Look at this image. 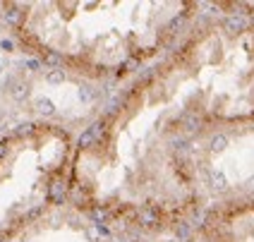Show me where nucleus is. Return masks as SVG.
<instances>
[{"label":"nucleus","mask_w":254,"mask_h":242,"mask_svg":"<svg viewBox=\"0 0 254 242\" xmlns=\"http://www.w3.org/2000/svg\"><path fill=\"white\" fill-rule=\"evenodd\" d=\"M24 19H27V12H24L22 5H2V22L7 27L19 29L24 24Z\"/></svg>","instance_id":"nucleus-1"},{"label":"nucleus","mask_w":254,"mask_h":242,"mask_svg":"<svg viewBox=\"0 0 254 242\" xmlns=\"http://www.w3.org/2000/svg\"><path fill=\"white\" fill-rule=\"evenodd\" d=\"M7 91H10V96H12L17 103H22V101H27L29 96H31V86H29V82H22V79H14V77H10L7 79Z\"/></svg>","instance_id":"nucleus-2"},{"label":"nucleus","mask_w":254,"mask_h":242,"mask_svg":"<svg viewBox=\"0 0 254 242\" xmlns=\"http://www.w3.org/2000/svg\"><path fill=\"white\" fill-rule=\"evenodd\" d=\"M65 199H67V185H65L63 180H53V182L48 185V201L56 204V206H63Z\"/></svg>","instance_id":"nucleus-3"},{"label":"nucleus","mask_w":254,"mask_h":242,"mask_svg":"<svg viewBox=\"0 0 254 242\" xmlns=\"http://www.w3.org/2000/svg\"><path fill=\"white\" fill-rule=\"evenodd\" d=\"M34 108H36V113L43 115V118L56 115V103H53L51 99H46V96H36V101H34Z\"/></svg>","instance_id":"nucleus-4"},{"label":"nucleus","mask_w":254,"mask_h":242,"mask_svg":"<svg viewBox=\"0 0 254 242\" xmlns=\"http://www.w3.org/2000/svg\"><path fill=\"white\" fill-rule=\"evenodd\" d=\"M43 65H48L51 70H63V65H65V56H63L60 51H46V56H43Z\"/></svg>","instance_id":"nucleus-5"},{"label":"nucleus","mask_w":254,"mask_h":242,"mask_svg":"<svg viewBox=\"0 0 254 242\" xmlns=\"http://www.w3.org/2000/svg\"><path fill=\"white\" fill-rule=\"evenodd\" d=\"M36 132V125L34 122H19L17 127L12 129V137H17V139H27V137H31Z\"/></svg>","instance_id":"nucleus-6"},{"label":"nucleus","mask_w":254,"mask_h":242,"mask_svg":"<svg viewBox=\"0 0 254 242\" xmlns=\"http://www.w3.org/2000/svg\"><path fill=\"white\" fill-rule=\"evenodd\" d=\"M89 216H91V221H94L96 226H103V223L108 221V211H106L103 206H94V209L89 211Z\"/></svg>","instance_id":"nucleus-7"},{"label":"nucleus","mask_w":254,"mask_h":242,"mask_svg":"<svg viewBox=\"0 0 254 242\" xmlns=\"http://www.w3.org/2000/svg\"><path fill=\"white\" fill-rule=\"evenodd\" d=\"M46 82L48 84H63L65 82V70H48L46 72Z\"/></svg>","instance_id":"nucleus-8"},{"label":"nucleus","mask_w":254,"mask_h":242,"mask_svg":"<svg viewBox=\"0 0 254 242\" xmlns=\"http://www.w3.org/2000/svg\"><path fill=\"white\" fill-rule=\"evenodd\" d=\"M96 96H99V91H96L94 86H82V89H79V99L84 101V103H91Z\"/></svg>","instance_id":"nucleus-9"},{"label":"nucleus","mask_w":254,"mask_h":242,"mask_svg":"<svg viewBox=\"0 0 254 242\" xmlns=\"http://www.w3.org/2000/svg\"><path fill=\"white\" fill-rule=\"evenodd\" d=\"M24 67L29 72H41L46 65H43V58H29V60H24Z\"/></svg>","instance_id":"nucleus-10"},{"label":"nucleus","mask_w":254,"mask_h":242,"mask_svg":"<svg viewBox=\"0 0 254 242\" xmlns=\"http://www.w3.org/2000/svg\"><path fill=\"white\" fill-rule=\"evenodd\" d=\"M228 146V137H223V134H216L211 139V151L213 154H218V151H223Z\"/></svg>","instance_id":"nucleus-11"},{"label":"nucleus","mask_w":254,"mask_h":242,"mask_svg":"<svg viewBox=\"0 0 254 242\" xmlns=\"http://www.w3.org/2000/svg\"><path fill=\"white\" fill-rule=\"evenodd\" d=\"M43 211H46V204H39V206H31V209L27 211V216H24V218H27V221H34V218H39V216H41Z\"/></svg>","instance_id":"nucleus-12"},{"label":"nucleus","mask_w":254,"mask_h":242,"mask_svg":"<svg viewBox=\"0 0 254 242\" xmlns=\"http://www.w3.org/2000/svg\"><path fill=\"white\" fill-rule=\"evenodd\" d=\"M0 51L12 53V51H14V41H12V39H0Z\"/></svg>","instance_id":"nucleus-13"},{"label":"nucleus","mask_w":254,"mask_h":242,"mask_svg":"<svg viewBox=\"0 0 254 242\" xmlns=\"http://www.w3.org/2000/svg\"><path fill=\"white\" fill-rule=\"evenodd\" d=\"M7 151H10V146H7V142L2 139V142H0V161H2V158L7 156Z\"/></svg>","instance_id":"nucleus-14"},{"label":"nucleus","mask_w":254,"mask_h":242,"mask_svg":"<svg viewBox=\"0 0 254 242\" xmlns=\"http://www.w3.org/2000/svg\"><path fill=\"white\" fill-rule=\"evenodd\" d=\"M0 242H7V228H0Z\"/></svg>","instance_id":"nucleus-15"},{"label":"nucleus","mask_w":254,"mask_h":242,"mask_svg":"<svg viewBox=\"0 0 254 242\" xmlns=\"http://www.w3.org/2000/svg\"><path fill=\"white\" fill-rule=\"evenodd\" d=\"M111 242H127V240H120V238H115V240H111Z\"/></svg>","instance_id":"nucleus-16"},{"label":"nucleus","mask_w":254,"mask_h":242,"mask_svg":"<svg viewBox=\"0 0 254 242\" xmlns=\"http://www.w3.org/2000/svg\"><path fill=\"white\" fill-rule=\"evenodd\" d=\"M10 242H22V240H10Z\"/></svg>","instance_id":"nucleus-17"}]
</instances>
